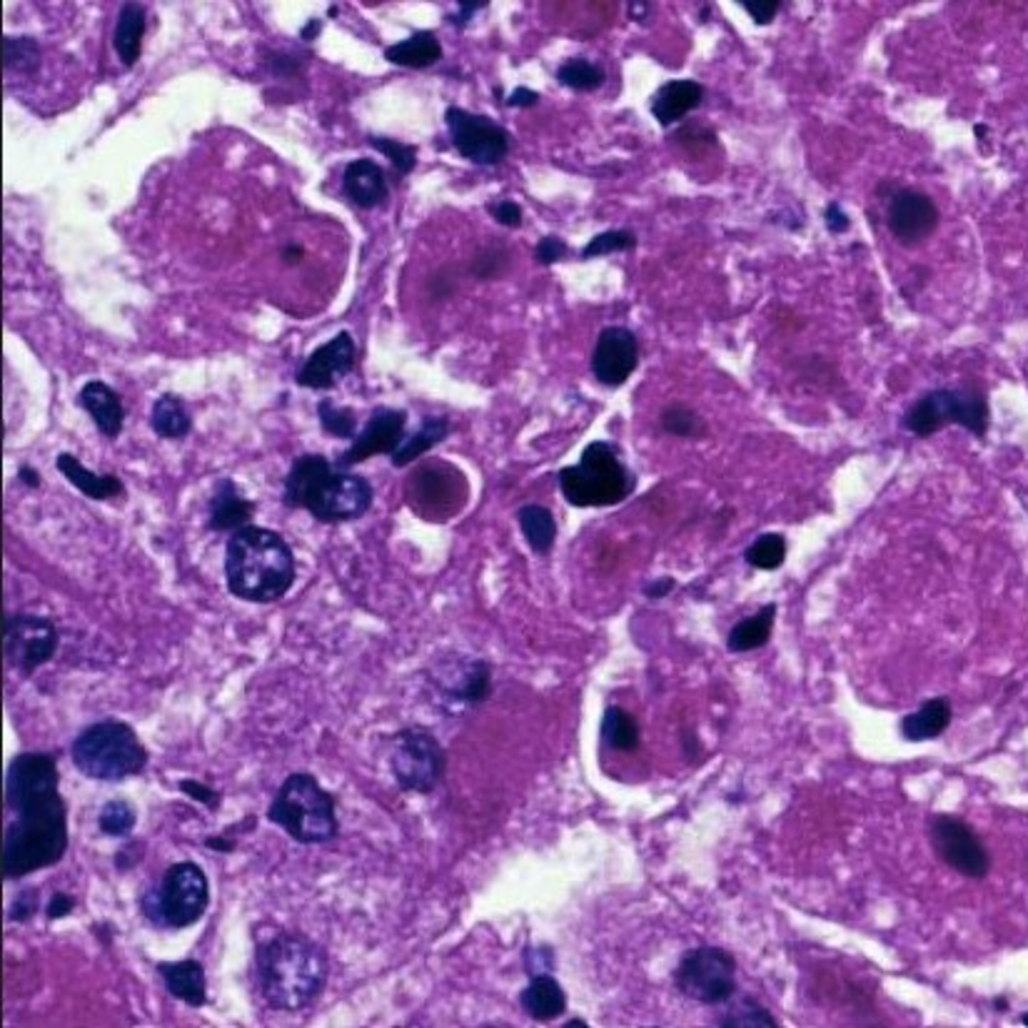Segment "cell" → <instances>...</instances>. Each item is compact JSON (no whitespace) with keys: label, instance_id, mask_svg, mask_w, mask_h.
<instances>
[{"label":"cell","instance_id":"22","mask_svg":"<svg viewBox=\"0 0 1028 1028\" xmlns=\"http://www.w3.org/2000/svg\"><path fill=\"white\" fill-rule=\"evenodd\" d=\"M342 188H345L347 198L363 210L383 206L387 192H390L383 168H379L377 163L367 161V157H360V161H352L347 165L345 175H342Z\"/></svg>","mask_w":1028,"mask_h":1028},{"label":"cell","instance_id":"5","mask_svg":"<svg viewBox=\"0 0 1028 1028\" xmlns=\"http://www.w3.org/2000/svg\"><path fill=\"white\" fill-rule=\"evenodd\" d=\"M70 756L78 772L96 782L131 780L147 764V752L135 729L115 719L82 729L70 747Z\"/></svg>","mask_w":1028,"mask_h":1028},{"label":"cell","instance_id":"6","mask_svg":"<svg viewBox=\"0 0 1028 1028\" xmlns=\"http://www.w3.org/2000/svg\"><path fill=\"white\" fill-rule=\"evenodd\" d=\"M267 819L300 844H322L338 837L335 799L308 772L287 776L267 809Z\"/></svg>","mask_w":1028,"mask_h":1028},{"label":"cell","instance_id":"23","mask_svg":"<svg viewBox=\"0 0 1028 1028\" xmlns=\"http://www.w3.org/2000/svg\"><path fill=\"white\" fill-rule=\"evenodd\" d=\"M704 100V88L697 80H670L656 90L652 115L662 128H670L697 110Z\"/></svg>","mask_w":1028,"mask_h":1028},{"label":"cell","instance_id":"14","mask_svg":"<svg viewBox=\"0 0 1028 1028\" xmlns=\"http://www.w3.org/2000/svg\"><path fill=\"white\" fill-rule=\"evenodd\" d=\"M450 141L465 161L475 165H497L509 151V135L502 125L485 115L467 113L462 108H447L444 113Z\"/></svg>","mask_w":1028,"mask_h":1028},{"label":"cell","instance_id":"13","mask_svg":"<svg viewBox=\"0 0 1028 1028\" xmlns=\"http://www.w3.org/2000/svg\"><path fill=\"white\" fill-rule=\"evenodd\" d=\"M58 629L41 615H8L5 619V662L21 674H33L58 652Z\"/></svg>","mask_w":1028,"mask_h":1028},{"label":"cell","instance_id":"17","mask_svg":"<svg viewBox=\"0 0 1028 1028\" xmlns=\"http://www.w3.org/2000/svg\"><path fill=\"white\" fill-rule=\"evenodd\" d=\"M939 208L926 192L904 188L888 202L886 222L892 235L902 245H919L933 235L939 228Z\"/></svg>","mask_w":1028,"mask_h":1028},{"label":"cell","instance_id":"55","mask_svg":"<svg viewBox=\"0 0 1028 1028\" xmlns=\"http://www.w3.org/2000/svg\"><path fill=\"white\" fill-rule=\"evenodd\" d=\"M18 479H21L23 485H25V487H31V489L41 485L38 469H33V467H27V465H23L21 469H18Z\"/></svg>","mask_w":1028,"mask_h":1028},{"label":"cell","instance_id":"7","mask_svg":"<svg viewBox=\"0 0 1028 1028\" xmlns=\"http://www.w3.org/2000/svg\"><path fill=\"white\" fill-rule=\"evenodd\" d=\"M560 489L572 507H612L632 493V477L609 442H592L574 467L560 472Z\"/></svg>","mask_w":1028,"mask_h":1028},{"label":"cell","instance_id":"58","mask_svg":"<svg viewBox=\"0 0 1028 1028\" xmlns=\"http://www.w3.org/2000/svg\"><path fill=\"white\" fill-rule=\"evenodd\" d=\"M1021 1021H1024V1026H1028V1014H1024V1018H1021Z\"/></svg>","mask_w":1028,"mask_h":1028},{"label":"cell","instance_id":"16","mask_svg":"<svg viewBox=\"0 0 1028 1028\" xmlns=\"http://www.w3.org/2000/svg\"><path fill=\"white\" fill-rule=\"evenodd\" d=\"M407 412L393 410V407H377L367 424L357 432L350 447L342 452L335 465L340 469L355 467L375 455H395L397 447L405 442Z\"/></svg>","mask_w":1028,"mask_h":1028},{"label":"cell","instance_id":"21","mask_svg":"<svg viewBox=\"0 0 1028 1028\" xmlns=\"http://www.w3.org/2000/svg\"><path fill=\"white\" fill-rule=\"evenodd\" d=\"M157 974H161L168 994L178 998V1002L192 1008L208 1004V981L200 961H163L157 963Z\"/></svg>","mask_w":1028,"mask_h":1028},{"label":"cell","instance_id":"38","mask_svg":"<svg viewBox=\"0 0 1028 1028\" xmlns=\"http://www.w3.org/2000/svg\"><path fill=\"white\" fill-rule=\"evenodd\" d=\"M41 60V51L38 43L27 35H5L3 38V63L5 70H18V73H33L38 68Z\"/></svg>","mask_w":1028,"mask_h":1028},{"label":"cell","instance_id":"50","mask_svg":"<svg viewBox=\"0 0 1028 1028\" xmlns=\"http://www.w3.org/2000/svg\"><path fill=\"white\" fill-rule=\"evenodd\" d=\"M823 222H827V228H829V233L833 235H839V233H847L849 230V215L844 210H841L839 202H829L827 210H823Z\"/></svg>","mask_w":1028,"mask_h":1028},{"label":"cell","instance_id":"53","mask_svg":"<svg viewBox=\"0 0 1028 1028\" xmlns=\"http://www.w3.org/2000/svg\"><path fill=\"white\" fill-rule=\"evenodd\" d=\"M674 585H677V582H674L672 577H660V579H654L644 587V595L650 599H660V597L670 595V592L674 589Z\"/></svg>","mask_w":1028,"mask_h":1028},{"label":"cell","instance_id":"40","mask_svg":"<svg viewBox=\"0 0 1028 1028\" xmlns=\"http://www.w3.org/2000/svg\"><path fill=\"white\" fill-rule=\"evenodd\" d=\"M660 424L664 432L674 434V438H697V434L704 432V424L699 420V414L692 410L687 405L674 402L670 407H664Z\"/></svg>","mask_w":1028,"mask_h":1028},{"label":"cell","instance_id":"36","mask_svg":"<svg viewBox=\"0 0 1028 1028\" xmlns=\"http://www.w3.org/2000/svg\"><path fill=\"white\" fill-rule=\"evenodd\" d=\"M557 80L564 88L592 92V90L601 88V82H605V70L587 58H570L557 68Z\"/></svg>","mask_w":1028,"mask_h":1028},{"label":"cell","instance_id":"28","mask_svg":"<svg viewBox=\"0 0 1028 1028\" xmlns=\"http://www.w3.org/2000/svg\"><path fill=\"white\" fill-rule=\"evenodd\" d=\"M147 15L145 8L137 3H125L118 13V23L113 31V45L123 66H135L141 58V45L145 35Z\"/></svg>","mask_w":1028,"mask_h":1028},{"label":"cell","instance_id":"35","mask_svg":"<svg viewBox=\"0 0 1028 1028\" xmlns=\"http://www.w3.org/2000/svg\"><path fill=\"white\" fill-rule=\"evenodd\" d=\"M601 739L617 752H634L639 747V725L622 707H607L601 717Z\"/></svg>","mask_w":1028,"mask_h":1028},{"label":"cell","instance_id":"3","mask_svg":"<svg viewBox=\"0 0 1028 1028\" xmlns=\"http://www.w3.org/2000/svg\"><path fill=\"white\" fill-rule=\"evenodd\" d=\"M225 579L230 595L270 605L283 599L295 582V554L280 534L247 524L225 544Z\"/></svg>","mask_w":1028,"mask_h":1028},{"label":"cell","instance_id":"52","mask_svg":"<svg viewBox=\"0 0 1028 1028\" xmlns=\"http://www.w3.org/2000/svg\"><path fill=\"white\" fill-rule=\"evenodd\" d=\"M537 103H540V96H537V92L530 88H515L507 98L509 108H532Z\"/></svg>","mask_w":1028,"mask_h":1028},{"label":"cell","instance_id":"4","mask_svg":"<svg viewBox=\"0 0 1028 1028\" xmlns=\"http://www.w3.org/2000/svg\"><path fill=\"white\" fill-rule=\"evenodd\" d=\"M373 485L365 477L340 469L322 455H302L285 477L283 502L308 509L318 522L340 524L360 520L373 507Z\"/></svg>","mask_w":1028,"mask_h":1028},{"label":"cell","instance_id":"32","mask_svg":"<svg viewBox=\"0 0 1028 1028\" xmlns=\"http://www.w3.org/2000/svg\"><path fill=\"white\" fill-rule=\"evenodd\" d=\"M447 434H450V420H447V417H428V420L420 424V430H417L414 434H410V438H405V442L400 444V447H397L395 455H390L393 465L395 467L412 465V462L420 460L424 452L438 447V444L444 438H447Z\"/></svg>","mask_w":1028,"mask_h":1028},{"label":"cell","instance_id":"2","mask_svg":"<svg viewBox=\"0 0 1028 1028\" xmlns=\"http://www.w3.org/2000/svg\"><path fill=\"white\" fill-rule=\"evenodd\" d=\"M330 961L318 943L300 933H273L257 943L255 976L261 994L275 1012H302L322 994Z\"/></svg>","mask_w":1028,"mask_h":1028},{"label":"cell","instance_id":"1","mask_svg":"<svg viewBox=\"0 0 1028 1028\" xmlns=\"http://www.w3.org/2000/svg\"><path fill=\"white\" fill-rule=\"evenodd\" d=\"M58 764L25 756L5 774V807L13 821L3 837V876L23 878L48 869L68 851V809L58 794Z\"/></svg>","mask_w":1028,"mask_h":1028},{"label":"cell","instance_id":"43","mask_svg":"<svg viewBox=\"0 0 1028 1028\" xmlns=\"http://www.w3.org/2000/svg\"><path fill=\"white\" fill-rule=\"evenodd\" d=\"M637 247V235L632 230H605L589 240V245L582 250V257L585 261H592V257L599 255H612V253H627V250Z\"/></svg>","mask_w":1028,"mask_h":1028},{"label":"cell","instance_id":"11","mask_svg":"<svg viewBox=\"0 0 1028 1028\" xmlns=\"http://www.w3.org/2000/svg\"><path fill=\"white\" fill-rule=\"evenodd\" d=\"M444 749L428 729L410 727L393 737L390 769L402 792L430 794L442 782Z\"/></svg>","mask_w":1028,"mask_h":1028},{"label":"cell","instance_id":"9","mask_svg":"<svg viewBox=\"0 0 1028 1028\" xmlns=\"http://www.w3.org/2000/svg\"><path fill=\"white\" fill-rule=\"evenodd\" d=\"M949 424H961L976 438H984L988 430V402L986 395L974 385H963L959 390H933L911 405L904 417V428L929 438Z\"/></svg>","mask_w":1028,"mask_h":1028},{"label":"cell","instance_id":"49","mask_svg":"<svg viewBox=\"0 0 1028 1028\" xmlns=\"http://www.w3.org/2000/svg\"><path fill=\"white\" fill-rule=\"evenodd\" d=\"M489 212L493 218L505 228H520L522 225V208L512 200H499L495 206H489Z\"/></svg>","mask_w":1028,"mask_h":1028},{"label":"cell","instance_id":"12","mask_svg":"<svg viewBox=\"0 0 1028 1028\" xmlns=\"http://www.w3.org/2000/svg\"><path fill=\"white\" fill-rule=\"evenodd\" d=\"M407 505L424 520L442 522L455 517L457 509L467 499V482L462 472L444 465L440 460L424 462L414 469V475L405 485Z\"/></svg>","mask_w":1028,"mask_h":1028},{"label":"cell","instance_id":"15","mask_svg":"<svg viewBox=\"0 0 1028 1028\" xmlns=\"http://www.w3.org/2000/svg\"><path fill=\"white\" fill-rule=\"evenodd\" d=\"M931 847L937 851L943 864H949L953 872H959L969 878H984L991 869V859L986 847L981 844L976 831L969 827L966 821L957 817H939L931 819Z\"/></svg>","mask_w":1028,"mask_h":1028},{"label":"cell","instance_id":"42","mask_svg":"<svg viewBox=\"0 0 1028 1028\" xmlns=\"http://www.w3.org/2000/svg\"><path fill=\"white\" fill-rule=\"evenodd\" d=\"M721 1026H734V1028H776V1018L769 1016L764 1006H759L754 998H742L734 1006L729 1008V1014L721 1018Z\"/></svg>","mask_w":1028,"mask_h":1028},{"label":"cell","instance_id":"46","mask_svg":"<svg viewBox=\"0 0 1028 1028\" xmlns=\"http://www.w3.org/2000/svg\"><path fill=\"white\" fill-rule=\"evenodd\" d=\"M564 255H567V243H564V240L557 237V235L542 237L540 243H537V247H534V261L540 263V265H554V263H560Z\"/></svg>","mask_w":1028,"mask_h":1028},{"label":"cell","instance_id":"41","mask_svg":"<svg viewBox=\"0 0 1028 1028\" xmlns=\"http://www.w3.org/2000/svg\"><path fill=\"white\" fill-rule=\"evenodd\" d=\"M135 821L137 817L131 804L123 799H113L100 809L98 827L100 831L108 833V837H128V833L135 829Z\"/></svg>","mask_w":1028,"mask_h":1028},{"label":"cell","instance_id":"57","mask_svg":"<svg viewBox=\"0 0 1028 1028\" xmlns=\"http://www.w3.org/2000/svg\"><path fill=\"white\" fill-rule=\"evenodd\" d=\"M320 27H322L320 21H308V25H305V27H302V33H300V35H302V41H312L314 35H318Z\"/></svg>","mask_w":1028,"mask_h":1028},{"label":"cell","instance_id":"24","mask_svg":"<svg viewBox=\"0 0 1028 1028\" xmlns=\"http://www.w3.org/2000/svg\"><path fill=\"white\" fill-rule=\"evenodd\" d=\"M78 402L82 410L90 414V420L98 424V430L106 434V438H118L120 430H123V402L115 395L113 387H108L106 383H98L92 379L80 390Z\"/></svg>","mask_w":1028,"mask_h":1028},{"label":"cell","instance_id":"26","mask_svg":"<svg viewBox=\"0 0 1028 1028\" xmlns=\"http://www.w3.org/2000/svg\"><path fill=\"white\" fill-rule=\"evenodd\" d=\"M951 715V701L937 697L924 701L919 709L904 717L898 729H902V737L909 739V742H931V739H939L949 729Z\"/></svg>","mask_w":1028,"mask_h":1028},{"label":"cell","instance_id":"25","mask_svg":"<svg viewBox=\"0 0 1028 1028\" xmlns=\"http://www.w3.org/2000/svg\"><path fill=\"white\" fill-rule=\"evenodd\" d=\"M520 1004L524 1014L534 1018V1021H554V1018L567 1012V996H564L557 981L548 974L532 976L530 984L522 991Z\"/></svg>","mask_w":1028,"mask_h":1028},{"label":"cell","instance_id":"10","mask_svg":"<svg viewBox=\"0 0 1028 1028\" xmlns=\"http://www.w3.org/2000/svg\"><path fill=\"white\" fill-rule=\"evenodd\" d=\"M674 984L697 1004H725L737 991V961L719 947H699L679 961Z\"/></svg>","mask_w":1028,"mask_h":1028},{"label":"cell","instance_id":"27","mask_svg":"<svg viewBox=\"0 0 1028 1028\" xmlns=\"http://www.w3.org/2000/svg\"><path fill=\"white\" fill-rule=\"evenodd\" d=\"M55 465H58L60 475L66 477L73 487L80 489V493L88 499H98V502H103V499L123 495V482H120L115 475H98V472H90L88 467H82V462L78 457L68 455V452H63Z\"/></svg>","mask_w":1028,"mask_h":1028},{"label":"cell","instance_id":"44","mask_svg":"<svg viewBox=\"0 0 1028 1028\" xmlns=\"http://www.w3.org/2000/svg\"><path fill=\"white\" fill-rule=\"evenodd\" d=\"M367 143L393 163V168L397 170V175H407V173L414 170V165H417V147L414 145H405L400 141H393V137H369Z\"/></svg>","mask_w":1028,"mask_h":1028},{"label":"cell","instance_id":"29","mask_svg":"<svg viewBox=\"0 0 1028 1028\" xmlns=\"http://www.w3.org/2000/svg\"><path fill=\"white\" fill-rule=\"evenodd\" d=\"M457 682L455 684H444V697L460 704H482L489 692H493V666L482 660H472L465 662L455 670Z\"/></svg>","mask_w":1028,"mask_h":1028},{"label":"cell","instance_id":"30","mask_svg":"<svg viewBox=\"0 0 1028 1028\" xmlns=\"http://www.w3.org/2000/svg\"><path fill=\"white\" fill-rule=\"evenodd\" d=\"M385 58L390 60L393 66L402 68H430L442 58V45L434 38V33L420 31L412 33L410 38L390 45V48L385 51Z\"/></svg>","mask_w":1028,"mask_h":1028},{"label":"cell","instance_id":"47","mask_svg":"<svg viewBox=\"0 0 1028 1028\" xmlns=\"http://www.w3.org/2000/svg\"><path fill=\"white\" fill-rule=\"evenodd\" d=\"M742 8L752 15L756 25H769L776 18V13L782 11V3L780 0H744Z\"/></svg>","mask_w":1028,"mask_h":1028},{"label":"cell","instance_id":"39","mask_svg":"<svg viewBox=\"0 0 1028 1028\" xmlns=\"http://www.w3.org/2000/svg\"><path fill=\"white\" fill-rule=\"evenodd\" d=\"M318 417H320L322 430H325L328 434H332V438H340V440H355L357 438V417H355V412L345 410V407H338L335 402L330 400V397L320 400Z\"/></svg>","mask_w":1028,"mask_h":1028},{"label":"cell","instance_id":"34","mask_svg":"<svg viewBox=\"0 0 1028 1028\" xmlns=\"http://www.w3.org/2000/svg\"><path fill=\"white\" fill-rule=\"evenodd\" d=\"M517 522H520V530L532 552L548 554L554 548V540H557V522H554L548 507L524 505L520 512H517Z\"/></svg>","mask_w":1028,"mask_h":1028},{"label":"cell","instance_id":"8","mask_svg":"<svg viewBox=\"0 0 1028 1028\" xmlns=\"http://www.w3.org/2000/svg\"><path fill=\"white\" fill-rule=\"evenodd\" d=\"M210 904L208 876L192 861H178L165 872L157 888L143 896V914L161 929H188L198 924Z\"/></svg>","mask_w":1028,"mask_h":1028},{"label":"cell","instance_id":"54","mask_svg":"<svg viewBox=\"0 0 1028 1028\" xmlns=\"http://www.w3.org/2000/svg\"><path fill=\"white\" fill-rule=\"evenodd\" d=\"M479 8H485V3H460V13H457V15H452V23L462 27V25H465V23L469 21L472 13L479 11Z\"/></svg>","mask_w":1028,"mask_h":1028},{"label":"cell","instance_id":"45","mask_svg":"<svg viewBox=\"0 0 1028 1028\" xmlns=\"http://www.w3.org/2000/svg\"><path fill=\"white\" fill-rule=\"evenodd\" d=\"M38 904H41L38 892H35V888H25V892H21L13 898L11 909H8V919L18 921V924L33 919L35 911H38Z\"/></svg>","mask_w":1028,"mask_h":1028},{"label":"cell","instance_id":"18","mask_svg":"<svg viewBox=\"0 0 1028 1028\" xmlns=\"http://www.w3.org/2000/svg\"><path fill=\"white\" fill-rule=\"evenodd\" d=\"M639 365V342L629 328L609 325L599 332L592 352V373L607 387L624 385Z\"/></svg>","mask_w":1028,"mask_h":1028},{"label":"cell","instance_id":"19","mask_svg":"<svg viewBox=\"0 0 1028 1028\" xmlns=\"http://www.w3.org/2000/svg\"><path fill=\"white\" fill-rule=\"evenodd\" d=\"M357 360V345L350 332H340L325 345H320L298 369V385L308 390H330L345 377Z\"/></svg>","mask_w":1028,"mask_h":1028},{"label":"cell","instance_id":"37","mask_svg":"<svg viewBox=\"0 0 1028 1028\" xmlns=\"http://www.w3.org/2000/svg\"><path fill=\"white\" fill-rule=\"evenodd\" d=\"M744 557L754 570H780L786 560V540L776 532H766L752 542V548L747 550Z\"/></svg>","mask_w":1028,"mask_h":1028},{"label":"cell","instance_id":"31","mask_svg":"<svg viewBox=\"0 0 1028 1028\" xmlns=\"http://www.w3.org/2000/svg\"><path fill=\"white\" fill-rule=\"evenodd\" d=\"M774 619H776V605L762 607L754 617L742 619V622L731 627V632L727 637V646L737 654L759 650V646H764L769 642V637H772Z\"/></svg>","mask_w":1028,"mask_h":1028},{"label":"cell","instance_id":"20","mask_svg":"<svg viewBox=\"0 0 1028 1028\" xmlns=\"http://www.w3.org/2000/svg\"><path fill=\"white\" fill-rule=\"evenodd\" d=\"M255 512V505L240 495V489L233 479L222 477L215 482L210 499V520L208 527L212 532H237L250 524Z\"/></svg>","mask_w":1028,"mask_h":1028},{"label":"cell","instance_id":"51","mask_svg":"<svg viewBox=\"0 0 1028 1028\" xmlns=\"http://www.w3.org/2000/svg\"><path fill=\"white\" fill-rule=\"evenodd\" d=\"M73 909H76V898H73L70 894L55 892L53 898H51V904H48V919L51 921L63 919V916H68Z\"/></svg>","mask_w":1028,"mask_h":1028},{"label":"cell","instance_id":"33","mask_svg":"<svg viewBox=\"0 0 1028 1028\" xmlns=\"http://www.w3.org/2000/svg\"><path fill=\"white\" fill-rule=\"evenodd\" d=\"M151 424L157 438L183 440L192 430V417L178 395H161L153 405Z\"/></svg>","mask_w":1028,"mask_h":1028},{"label":"cell","instance_id":"56","mask_svg":"<svg viewBox=\"0 0 1028 1028\" xmlns=\"http://www.w3.org/2000/svg\"><path fill=\"white\" fill-rule=\"evenodd\" d=\"M206 847L212 849V851H222V854H228V851L235 849V841L222 839V837H212V839H206Z\"/></svg>","mask_w":1028,"mask_h":1028},{"label":"cell","instance_id":"48","mask_svg":"<svg viewBox=\"0 0 1028 1028\" xmlns=\"http://www.w3.org/2000/svg\"><path fill=\"white\" fill-rule=\"evenodd\" d=\"M180 792L183 794H188L190 799H196L200 804H206V807L210 809H215L218 804H220V794L218 792H212L208 784H202L198 780H183L180 782Z\"/></svg>","mask_w":1028,"mask_h":1028}]
</instances>
